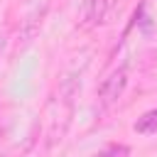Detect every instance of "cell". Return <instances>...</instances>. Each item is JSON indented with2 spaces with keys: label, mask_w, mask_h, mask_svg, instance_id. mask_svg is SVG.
<instances>
[{
  "label": "cell",
  "mask_w": 157,
  "mask_h": 157,
  "mask_svg": "<svg viewBox=\"0 0 157 157\" xmlns=\"http://www.w3.org/2000/svg\"><path fill=\"white\" fill-rule=\"evenodd\" d=\"M128 147L125 145H108V147H103L101 152H96L93 157H128Z\"/></svg>",
  "instance_id": "4"
},
{
  "label": "cell",
  "mask_w": 157,
  "mask_h": 157,
  "mask_svg": "<svg viewBox=\"0 0 157 157\" xmlns=\"http://www.w3.org/2000/svg\"><path fill=\"white\" fill-rule=\"evenodd\" d=\"M108 5L110 0H83V12H86V20L88 22H101L108 12Z\"/></svg>",
  "instance_id": "2"
},
{
  "label": "cell",
  "mask_w": 157,
  "mask_h": 157,
  "mask_svg": "<svg viewBox=\"0 0 157 157\" xmlns=\"http://www.w3.org/2000/svg\"><path fill=\"white\" fill-rule=\"evenodd\" d=\"M125 83H128V69L120 66V69H115V71L101 83V88H98V98H101V103H103V105L115 103V101L120 98V93L125 91Z\"/></svg>",
  "instance_id": "1"
},
{
  "label": "cell",
  "mask_w": 157,
  "mask_h": 157,
  "mask_svg": "<svg viewBox=\"0 0 157 157\" xmlns=\"http://www.w3.org/2000/svg\"><path fill=\"white\" fill-rule=\"evenodd\" d=\"M132 130L140 132V135H155V132H157V108L142 113V115L137 118V123L132 125Z\"/></svg>",
  "instance_id": "3"
}]
</instances>
